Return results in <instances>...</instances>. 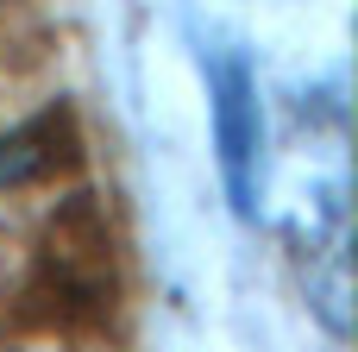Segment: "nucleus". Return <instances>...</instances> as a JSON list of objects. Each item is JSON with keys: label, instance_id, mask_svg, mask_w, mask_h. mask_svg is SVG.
Wrapping results in <instances>:
<instances>
[{"label": "nucleus", "instance_id": "1", "mask_svg": "<svg viewBox=\"0 0 358 352\" xmlns=\"http://www.w3.org/2000/svg\"><path fill=\"white\" fill-rule=\"evenodd\" d=\"M214 132H220V170H227L233 208L252 214L264 189V113H258V82L239 57L214 69Z\"/></svg>", "mask_w": 358, "mask_h": 352}, {"label": "nucleus", "instance_id": "2", "mask_svg": "<svg viewBox=\"0 0 358 352\" xmlns=\"http://www.w3.org/2000/svg\"><path fill=\"white\" fill-rule=\"evenodd\" d=\"M63 151H57V126L38 120V126H19V132H0V189H19L44 170H57Z\"/></svg>", "mask_w": 358, "mask_h": 352}]
</instances>
